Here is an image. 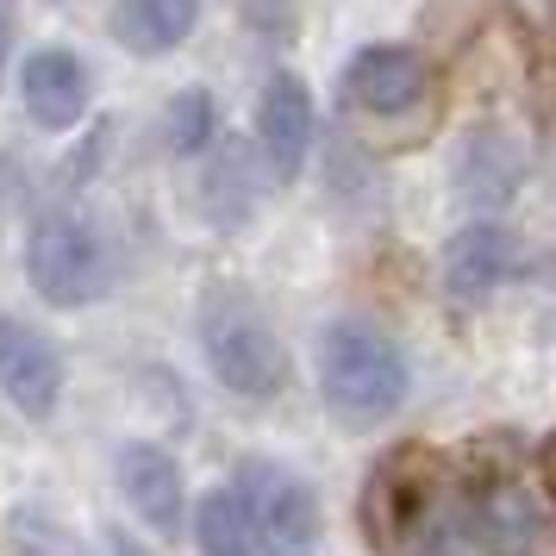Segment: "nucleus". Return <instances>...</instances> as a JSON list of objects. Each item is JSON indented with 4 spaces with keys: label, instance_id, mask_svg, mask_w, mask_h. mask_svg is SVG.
Segmentation results:
<instances>
[{
    "label": "nucleus",
    "instance_id": "1",
    "mask_svg": "<svg viewBox=\"0 0 556 556\" xmlns=\"http://www.w3.org/2000/svg\"><path fill=\"white\" fill-rule=\"evenodd\" d=\"M444 501H451V469L426 444H401L376 463L363 488V531L381 556H426L444 544Z\"/></svg>",
    "mask_w": 556,
    "mask_h": 556
},
{
    "label": "nucleus",
    "instance_id": "2",
    "mask_svg": "<svg viewBox=\"0 0 556 556\" xmlns=\"http://www.w3.org/2000/svg\"><path fill=\"white\" fill-rule=\"evenodd\" d=\"M319 394H326L331 419L351 431L381 426L394 406L406 401V356L388 331L363 326V319H338L319 338Z\"/></svg>",
    "mask_w": 556,
    "mask_h": 556
},
{
    "label": "nucleus",
    "instance_id": "3",
    "mask_svg": "<svg viewBox=\"0 0 556 556\" xmlns=\"http://www.w3.org/2000/svg\"><path fill=\"white\" fill-rule=\"evenodd\" d=\"M201 351L206 369L226 381L238 401H269V394L288 388V351H281L276 326L238 288H213L201 301Z\"/></svg>",
    "mask_w": 556,
    "mask_h": 556
},
{
    "label": "nucleus",
    "instance_id": "4",
    "mask_svg": "<svg viewBox=\"0 0 556 556\" xmlns=\"http://www.w3.org/2000/svg\"><path fill=\"white\" fill-rule=\"evenodd\" d=\"M26 281L38 301L63 306V313L101 301V288H106L101 231L88 226L81 213H38L31 238H26Z\"/></svg>",
    "mask_w": 556,
    "mask_h": 556
},
{
    "label": "nucleus",
    "instance_id": "5",
    "mask_svg": "<svg viewBox=\"0 0 556 556\" xmlns=\"http://www.w3.org/2000/svg\"><path fill=\"white\" fill-rule=\"evenodd\" d=\"M238 501L251 513V538L263 556H313L319 551V494L294 469L251 456L238 469Z\"/></svg>",
    "mask_w": 556,
    "mask_h": 556
},
{
    "label": "nucleus",
    "instance_id": "6",
    "mask_svg": "<svg viewBox=\"0 0 556 556\" xmlns=\"http://www.w3.org/2000/svg\"><path fill=\"white\" fill-rule=\"evenodd\" d=\"M469 531L488 556H556V519L519 476L469 481Z\"/></svg>",
    "mask_w": 556,
    "mask_h": 556
},
{
    "label": "nucleus",
    "instance_id": "7",
    "mask_svg": "<svg viewBox=\"0 0 556 556\" xmlns=\"http://www.w3.org/2000/svg\"><path fill=\"white\" fill-rule=\"evenodd\" d=\"M0 394L20 406L26 419H38V426L63 401V356L26 319H0Z\"/></svg>",
    "mask_w": 556,
    "mask_h": 556
},
{
    "label": "nucleus",
    "instance_id": "8",
    "mask_svg": "<svg viewBox=\"0 0 556 556\" xmlns=\"http://www.w3.org/2000/svg\"><path fill=\"white\" fill-rule=\"evenodd\" d=\"M344 94H351V106H363V113L394 119V113H413V106L431 94V70H426V56L406 51V45H369V51L351 56Z\"/></svg>",
    "mask_w": 556,
    "mask_h": 556
},
{
    "label": "nucleus",
    "instance_id": "9",
    "mask_svg": "<svg viewBox=\"0 0 556 556\" xmlns=\"http://www.w3.org/2000/svg\"><path fill=\"white\" fill-rule=\"evenodd\" d=\"M20 94H26V119L38 131H70L81 113H88V70H81L76 51L45 45V51L26 56V70H20Z\"/></svg>",
    "mask_w": 556,
    "mask_h": 556
},
{
    "label": "nucleus",
    "instance_id": "10",
    "mask_svg": "<svg viewBox=\"0 0 556 556\" xmlns=\"http://www.w3.org/2000/svg\"><path fill=\"white\" fill-rule=\"evenodd\" d=\"M256 144L269 156V176L294 181L306 151H313V101H306L301 76H269L263 101H256Z\"/></svg>",
    "mask_w": 556,
    "mask_h": 556
},
{
    "label": "nucleus",
    "instance_id": "11",
    "mask_svg": "<svg viewBox=\"0 0 556 556\" xmlns=\"http://www.w3.org/2000/svg\"><path fill=\"white\" fill-rule=\"evenodd\" d=\"M119 494H126V506L156 531V538H176L181 531L188 488H181L176 456L163 451V444H126V451H119Z\"/></svg>",
    "mask_w": 556,
    "mask_h": 556
},
{
    "label": "nucleus",
    "instance_id": "12",
    "mask_svg": "<svg viewBox=\"0 0 556 556\" xmlns=\"http://www.w3.org/2000/svg\"><path fill=\"white\" fill-rule=\"evenodd\" d=\"M519 269V244H513V231L501 226H469L451 238V251H444V294L463 306L488 301L506 276Z\"/></svg>",
    "mask_w": 556,
    "mask_h": 556
},
{
    "label": "nucleus",
    "instance_id": "13",
    "mask_svg": "<svg viewBox=\"0 0 556 556\" xmlns=\"http://www.w3.org/2000/svg\"><path fill=\"white\" fill-rule=\"evenodd\" d=\"M519 176H526V163H519V151H513L494 126H481V131L463 138V156H456V188H463V201L501 206V201H513Z\"/></svg>",
    "mask_w": 556,
    "mask_h": 556
},
{
    "label": "nucleus",
    "instance_id": "14",
    "mask_svg": "<svg viewBox=\"0 0 556 556\" xmlns=\"http://www.w3.org/2000/svg\"><path fill=\"white\" fill-rule=\"evenodd\" d=\"M201 0H119L113 7V38L131 56H169L194 31Z\"/></svg>",
    "mask_w": 556,
    "mask_h": 556
},
{
    "label": "nucleus",
    "instance_id": "15",
    "mask_svg": "<svg viewBox=\"0 0 556 556\" xmlns=\"http://www.w3.org/2000/svg\"><path fill=\"white\" fill-rule=\"evenodd\" d=\"M194 544H201V556H251L256 551L251 513H244V501H238V488H213V494H201Z\"/></svg>",
    "mask_w": 556,
    "mask_h": 556
},
{
    "label": "nucleus",
    "instance_id": "16",
    "mask_svg": "<svg viewBox=\"0 0 556 556\" xmlns=\"http://www.w3.org/2000/svg\"><path fill=\"white\" fill-rule=\"evenodd\" d=\"M13 551H20V556H81V544L70 538L63 519L26 506V513H13Z\"/></svg>",
    "mask_w": 556,
    "mask_h": 556
},
{
    "label": "nucleus",
    "instance_id": "17",
    "mask_svg": "<svg viewBox=\"0 0 556 556\" xmlns=\"http://www.w3.org/2000/svg\"><path fill=\"white\" fill-rule=\"evenodd\" d=\"M213 138V101H206V88H188V94H176V106H169V144H176L181 156H194Z\"/></svg>",
    "mask_w": 556,
    "mask_h": 556
},
{
    "label": "nucleus",
    "instance_id": "18",
    "mask_svg": "<svg viewBox=\"0 0 556 556\" xmlns=\"http://www.w3.org/2000/svg\"><path fill=\"white\" fill-rule=\"evenodd\" d=\"M101 556H151V551H144L131 531H106V538H101Z\"/></svg>",
    "mask_w": 556,
    "mask_h": 556
},
{
    "label": "nucleus",
    "instance_id": "19",
    "mask_svg": "<svg viewBox=\"0 0 556 556\" xmlns=\"http://www.w3.org/2000/svg\"><path fill=\"white\" fill-rule=\"evenodd\" d=\"M0 70H7V20H0Z\"/></svg>",
    "mask_w": 556,
    "mask_h": 556
},
{
    "label": "nucleus",
    "instance_id": "20",
    "mask_svg": "<svg viewBox=\"0 0 556 556\" xmlns=\"http://www.w3.org/2000/svg\"><path fill=\"white\" fill-rule=\"evenodd\" d=\"M544 463H551V481H556V438H551V456H544Z\"/></svg>",
    "mask_w": 556,
    "mask_h": 556
},
{
    "label": "nucleus",
    "instance_id": "21",
    "mask_svg": "<svg viewBox=\"0 0 556 556\" xmlns=\"http://www.w3.org/2000/svg\"><path fill=\"white\" fill-rule=\"evenodd\" d=\"M544 7H551V13H556V0H544Z\"/></svg>",
    "mask_w": 556,
    "mask_h": 556
}]
</instances>
